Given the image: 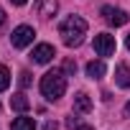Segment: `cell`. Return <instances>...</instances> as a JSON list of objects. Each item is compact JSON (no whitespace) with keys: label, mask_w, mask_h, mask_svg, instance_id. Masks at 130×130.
I'll list each match as a JSON object with an SVG mask.
<instances>
[{"label":"cell","mask_w":130,"mask_h":130,"mask_svg":"<svg viewBox=\"0 0 130 130\" xmlns=\"http://www.w3.org/2000/svg\"><path fill=\"white\" fill-rule=\"evenodd\" d=\"M59 33H61L64 43H67L69 48L82 46V41H84V36H87V21H84L82 15H69V18L61 21Z\"/></svg>","instance_id":"obj_1"},{"label":"cell","mask_w":130,"mask_h":130,"mask_svg":"<svg viewBox=\"0 0 130 130\" xmlns=\"http://www.w3.org/2000/svg\"><path fill=\"white\" fill-rule=\"evenodd\" d=\"M64 92H67V74H64V69H51L41 77V94L48 102L64 97Z\"/></svg>","instance_id":"obj_2"},{"label":"cell","mask_w":130,"mask_h":130,"mask_svg":"<svg viewBox=\"0 0 130 130\" xmlns=\"http://www.w3.org/2000/svg\"><path fill=\"white\" fill-rule=\"evenodd\" d=\"M33 36H36V31L31 26H18L10 36V43H13V48H26L33 43Z\"/></svg>","instance_id":"obj_3"},{"label":"cell","mask_w":130,"mask_h":130,"mask_svg":"<svg viewBox=\"0 0 130 130\" xmlns=\"http://www.w3.org/2000/svg\"><path fill=\"white\" fill-rule=\"evenodd\" d=\"M115 48H117L115 36H110V33H97L94 36V51H97V56H112Z\"/></svg>","instance_id":"obj_4"},{"label":"cell","mask_w":130,"mask_h":130,"mask_svg":"<svg viewBox=\"0 0 130 130\" xmlns=\"http://www.w3.org/2000/svg\"><path fill=\"white\" fill-rule=\"evenodd\" d=\"M54 56H56V51H54L51 43H38V46L31 51V61H33V64H48Z\"/></svg>","instance_id":"obj_5"},{"label":"cell","mask_w":130,"mask_h":130,"mask_svg":"<svg viewBox=\"0 0 130 130\" xmlns=\"http://www.w3.org/2000/svg\"><path fill=\"white\" fill-rule=\"evenodd\" d=\"M102 15H105V21H107L110 26H115V28L127 23V13L120 10V8H112V5H105V8H102Z\"/></svg>","instance_id":"obj_6"},{"label":"cell","mask_w":130,"mask_h":130,"mask_svg":"<svg viewBox=\"0 0 130 130\" xmlns=\"http://www.w3.org/2000/svg\"><path fill=\"white\" fill-rule=\"evenodd\" d=\"M115 84L122 89H130V64H117L115 67Z\"/></svg>","instance_id":"obj_7"},{"label":"cell","mask_w":130,"mask_h":130,"mask_svg":"<svg viewBox=\"0 0 130 130\" xmlns=\"http://www.w3.org/2000/svg\"><path fill=\"white\" fill-rule=\"evenodd\" d=\"M33 8H36V13H38L41 18H51V15L56 13L59 3H56V0H36V3H33Z\"/></svg>","instance_id":"obj_8"},{"label":"cell","mask_w":130,"mask_h":130,"mask_svg":"<svg viewBox=\"0 0 130 130\" xmlns=\"http://www.w3.org/2000/svg\"><path fill=\"white\" fill-rule=\"evenodd\" d=\"M89 110H92V100H89L84 92H79V94L74 97V112H77V115H87Z\"/></svg>","instance_id":"obj_9"},{"label":"cell","mask_w":130,"mask_h":130,"mask_svg":"<svg viewBox=\"0 0 130 130\" xmlns=\"http://www.w3.org/2000/svg\"><path fill=\"white\" fill-rule=\"evenodd\" d=\"M105 72H107L105 61H89V64H87V77H92V79H102Z\"/></svg>","instance_id":"obj_10"},{"label":"cell","mask_w":130,"mask_h":130,"mask_svg":"<svg viewBox=\"0 0 130 130\" xmlns=\"http://www.w3.org/2000/svg\"><path fill=\"white\" fill-rule=\"evenodd\" d=\"M10 107H13L15 112H26V110L31 107V102H28L26 94H13V97H10Z\"/></svg>","instance_id":"obj_11"},{"label":"cell","mask_w":130,"mask_h":130,"mask_svg":"<svg viewBox=\"0 0 130 130\" xmlns=\"http://www.w3.org/2000/svg\"><path fill=\"white\" fill-rule=\"evenodd\" d=\"M10 130H36V120L33 117H15Z\"/></svg>","instance_id":"obj_12"},{"label":"cell","mask_w":130,"mask_h":130,"mask_svg":"<svg viewBox=\"0 0 130 130\" xmlns=\"http://www.w3.org/2000/svg\"><path fill=\"white\" fill-rule=\"evenodd\" d=\"M8 84H10V72H8V67H0V92H5Z\"/></svg>","instance_id":"obj_13"},{"label":"cell","mask_w":130,"mask_h":130,"mask_svg":"<svg viewBox=\"0 0 130 130\" xmlns=\"http://www.w3.org/2000/svg\"><path fill=\"white\" fill-rule=\"evenodd\" d=\"M18 77H21V79H18L21 87H31V82H33V79H31V72H21Z\"/></svg>","instance_id":"obj_14"},{"label":"cell","mask_w":130,"mask_h":130,"mask_svg":"<svg viewBox=\"0 0 130 130\" xmlns=\"http://www.w3.org/2000/svg\"><path fill=\"white\" fill-rule=\"evenodd\" d=\"M64 72H67V74H77V61L67 59V61H64Z\"/></svg>","instance_id":"obj_15"},{"label":"cell","mask_w":130,"mask_h":130,"mask_svg":"<svg viewBox=\"0 0 130 130\" xmlns=\"http://www.w3.org/2000/svg\"><path fill=\"white\" fill-rule=\"evenodd\" d=\"M3 23H5V10L0 8V26H3Z\"/></svg>","instance_id":"obj_16"},{"label":"cell","mask_w":130,"mask_h":130,"mask_svg":"<svg viewBox=\"0 0 130 130\" xmlns=\"http://www.w3.org/2000/svg\"><path fill=\"white\" fill-rule=\"evenodd\" d=\"M10 3H13V5H26L28 0H10Z\"/></svg>","instance_id":"obj_17"},{"label":"cell","mask_w":130,"mask_h":130,"mask_svg":"<svg viewBox=\"0 0 130 130\" xmlns=\"http://www.w3.org/2000/svg\"><path fill=\"white\" fill-rule=\"evenodd\" d=\"M77 130H94V127H92V125H79Z\"/></svg>","instance_id":"obj_18"},{"label":"cell","mask_w":130,"mask_h":130,"mask_svg":"<svg viewBox=\"0 0 130 130\" xmlns=\"http://www.w3.org/2000/svg\"><path fill=\"white\" fill-rule=\"evenodd\" d=\"M125 115H127V117H130V102H127V105H125Z\"/></svg>","instance_id":"obj_19"},{"label":"cell","mask_w":130,"mask_h":130,"mask_svg":"<svg viewBox=\"0 0 130 130\" xmlns=\"http://www.w3.org/2000/svg\"><path fill=\"white\" fill-rule=\"evenodd\" d=\"M125 46H127V48H130V33H127V38H125Z\"/></svg>","instance_id":"obj_20"}]
</instances>
